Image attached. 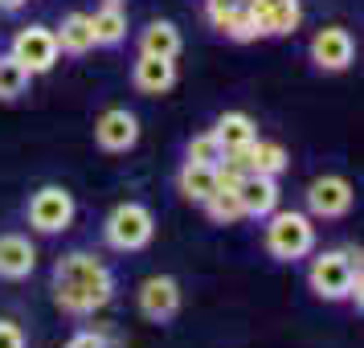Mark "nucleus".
Returning a JSON list of instances; mask_svg holds the SVG:
<instances>
[{
    "label": "nucleus",
    "mask_w": 364,
    "mask_h": 348,
    "mask_svg": "<svg viewBox=\"0 0 364 348\" xmlns=\"http://www.w3.org/2000/svg\"><path fill=\"white\" fill-rule=\"evenodd\" d=\"M111 295H115V279L95 254L74 250V254H66L53 266V299H58L62 312L90 315L95 307H107Z\"/></svg>",
    "instance_id": "nucleus-1"
},
{
    "label": "nucleus",
    "mask_w": 364,
    "mask_h": 348,
    "mask_svg": "<svg viewBox=\"0 0 364 348\" xmlns=\"http://www.w3.org/2000/svg\"><path fill=\"white\" fill-rule=\"evenodd\" d=\"M315 246V226L307 213H270V226H266V250L279 258V263H295V258H307Z\"/></svg>",
    "instance_id": "nucleus-2"
},
{
    "label": "nucleus",
    "mask_w": 364,
    "mask_h": 348,
    "mask_svg": "<svg viewBox=\"0 0 364 348\" xmlns=\"http://www.w3.org/2000/svg\"><path fill=\"white\" fill-rule=\"evenodd\" d=\"M102 233H107V246L115 250H144L151 242V233H156V217H151L148 205L127 201V205H119L115 213L107 217Z\"/></svg>",
    "instance_id": "nucleus-3"
},
{
    "label": "nucleus",
    "mask_w": 364,
    "mask_h": 348,
    "mask_svg": "<svg viewBox=\"0 0 364 348\" xmlns=\"http://www.w3.org/2000/svg\"><path fill=\"white\" fill-rule=\"evenodd\" d=\"M360 266V254L352 250H328L319 254L307 270V283L319 299H348V287H352V270Z\"/></svg>",
    "instance_id": "nucleus-4"
},
{
    "label": "nucleus",
    "mask_w": 364,
    "mask_h": 348,
    "mask_svg": "<svg viewBox=\"0 0 364 348\" xmlns=\"http://www.w3.org/2000/svg\"><path fill=\"white\" fill-rule=\"evenodd\" d=\"M9 53H13L29 74H46V70H53L58 58H62L58 37H53V29H46V25H25V29L13 37V50Z\"/></svg>",
    "instance_id": "nucleus-5"
},
{
    "label": "nucleus",
    "mask_w": 364,
    "mask_h": 348,
    "mask_svg": "<svg viewBox=\"0 0 364 348\" xmlns=\"http://www.w3.org/2000/svg\"><path fill=\"white\" fill-rule=\"evenodd\" d=\"M70 221H74V197L66 189L46 184L41 193H33V201H29V226L33 230L62 233V230H70Z\"/></svg>",
    "instance_id": "nucleus-6"
},
{
    "label": "nucleus",
    "mask_w": 364,
    "mask_h": 348,
    "mask_svg": "<svg viewBox=\"0 0 364 348\" xmlns=\"http://www.w3.org/2000/svg\"><path fill=\"white\" fill-rule=\"evenodd\" d=\"M352 58H356V41H352V33L348 29H340V25H328V29H319V33L311 37V62L319 70H348L352 66Z\"/></svg>",
    "instance_id": "nucleus-7"
},
{
    "label": "nucleus",
    "mask_w": 364,
    "mask_h": 348,
    "mask_svg": "<svg viewBox=\"0 0 364 348\" xmlns=\"http://www.w3.org/2000/svg\"><path fill=\"white\" fill-rule=\"evenodd\" d=\"M250 13L258 21V37H287L303 21L299 0H250Z\"/></svg>",
    "instance_id": "nucleus-8"
},
{
    "label": "nucleus",
    "mask_w": 364,
    "mask_h": 348,
    "mask_svg": "<svg viewBox=\"0 0 364 348\" xmlns=\"http://www.w3.org/2000/svg\"><path fill=\"white\" fill-rule=\"evenodd\" d=\"M307 209H311V217H344L352 209V184L344 176H319V181H311Z\"/></svg>",
    "instance_id": "nucleus-9"
},
{
    "label": "nucleus",
    "mask_w": 364,
    "mask_h": 348,
    "mask_svg": "<svg viewBox=\"0 0 364 348\" xmlns=\"http://www.w3.org/2000/svg\"><path fill=\"white\" fill-rule=\"evenodd\" d=\"M139 312L156 320V324H164L172 315L181 312V287L176 279H168V275H151L144 287H139Z\"/></svg>",
    "instance_id": "nucleus-10"
},
{
    "label": "nucleus",
    "mask_w": 364,
    "mask_h": 348,
    "mask_svg": "<svg viewBox=\"0 0 364 348\" xmlns=\"http://www.w3.org/2000/svg\"><path fill=\"white\" fill-rule=\"evenodd\" d=\"M95 139H99V148H107V152L135 148V139H139V119H135L127 107H111V111L95 123Z\"/></svg>",
    "instance_id": "nucleus-11"
},
{
    "label": "nucleus",
    "mask_w": 364,
    "mask_h": 348,
    "mask_svg": "<svg viewBox=\"0 0 364 348\" xmlns=\"http://www.w3.org/2000/svg\"><path fill=\"white\" fill-rule=\"evenodd\" d=\"M237 201H242L246 217H270L279 209V181L262 176V172H246L237 181Z\"/></svg>",
    "instance_id": "nucleus-12"
},
{
    "label": "nucleus",
    "mask_w": 364,
    "mask_h": 348,
    "mask_svg": "<svg viewBox=\"0 0 364 348\" xmlns=\"http://www.w3.org/2000/svg\"><path fill=\"white\" fill-rule=\"evenodd\" d=\"M37 266V250L21 233H0V279H29Z\"/></svg>",
    "instance_id": "nucleus-13"
},
{
    "label": "nucleus",
    "mask_w": 364,
    "mask_h": 348,
    "mask_svg": "<svg viewBox=\"0 0 364 348\" xmlns=\"http://www.w3.org/2000/svg\"><path fill=\"white\" fill-rule=\"evenodd\" d=\"M132 78H135V90H144V95H164L168 86L176 83V58L139 53V62H135Z\"/></svg>",
    "instance_id": "nucleus-14"
},
{
    "label": "nucleus",
    "mask_w": 364,
    "mask_h": 348,
    "mask_svg": "<svg viewBox=\"0 0 364 348\" xmlns=\"http://www.w3.org/2000/svg\"><path fill=\"white\" fill-rule=\"evenodd\" d=\"M213 135H217V144L225 148V156H230V152H242L246 144H254L258 139V127H254V119L246 111H225V115L217 119Z\"/></svg>",
    "instance_id": "nucleus-15"
},
{
    "label": "nucleus",
    "mask_w": 364,
    "mask_h": 348,
    "mask_svg": "<svg viewBox=\"0 0 364 348\" xmlns=\"http://www.w3.org/2000/svg\"><path fill=\"white\" fill-rule=\"evenodd\" d=\"M58 50L62 53H74V58H82V53L95 50V33H90V13H70L62 21V29H58Z\"/></svg>",
    "instance_id": "nucleus-16"
},
{
    "label": "nucleus",
    "mask_w": 364,
    "mask_h": 348,
    "mask_svg": "<svg viewBox=\"0 0 364 348\" xmlns=\"http://www.w3.org/2000/svg\"><path fill=\"white\" fill-rule=\"evenodd\" d=\"M139 53H156V58H176L181 53V29L172 21H151L144 37H139Z\"/></svg>",
    "instance_id": "nucleus-17"
},
{
    "label": "nucleus",
    "mask_w": 364,
    "mask_h": 348,
    "mask_svg": "<svg viewBox=\"0 0 364 348\" xmlns=\"http://www.w3.org/2000/svg\"><path fill=\"white\" fill-rule=\"evenodd\" d=\"M90 33H95V46H119L127 37V13L119 4H102L90 17Z\"/></svg>",
    "instance_id": "nucleus-18"
},
{
    "label": "nucleus",
    "mask_w": 364,
    "mask_h": 348,
    "mask_svg": "<svg viewBox=\"0 0 364 348\" xmlns=\"http://www.w3.org/2000/svg\"><path fill=\"white\" fill-rule=\"evenodd\" d=\"M181 193L188 201H200V205H205V201L217 193V168L184 160V168H181Z\"/></svg>",
    "instance_id": "nucleus-19"
},
{
    "label": "nucleus",
    "mask_w": 364,
    "mask_h": 348,
    "mask_svg": "<svg viewBox=\"0 0 364 348\" xmlns=\"http://www.w3.org/2000/svg\"><path fill=\"white\" fill-rule=\"evenodd\" d=\"M29 70L21 66L13 53H0V99L9 102V99H21L25 90H29Z\"/></svg>",
    "instance_id": "nucleus-20"
},
{
    "label": "nucleus",
    "mask_w": 364,
    "mask_h": 348,
    "mask_svg": "<svg viewBox=\"0 0 364 348\" xmlns=\"http://www.w3.org/2000/svg\"><path fill=\"white\" fill-rule=\"evenodd\" d=\"M205 209H209V217L213 221H221V226H230V221H242V201H237V189H221L217 184V193L209 201H205Z\"/></svg>",
    "instance_id": "nucleus-21"
},
{
    "label": "nucleus",
    "mask_w": 364,
    "mask_h": 348,
    "mask_svg": "<svg viewBox=\"0 0 364 348\" xmlns=\"http://www.w3.org/2000/svg\"><path fill=\"white\" fill-rule=\"evenodd\" d=\"M188 160H193V164H209V168H217L221 160H225V148L217 144V135H213V132L193 135V144H188Z\"/></svg>",
    "instance_id": "nucleus-22"
},
{
    "label": "nucleus",
    "mask_w": 364,
    "mask_h": 348,
    "mask_svg": "<svg viewBox=\"0 0 364 348\" xmlns=\"http://www.w3.org/2000/svg\"><path fill=\"white\" fill-rule=\"evenodd\" d=\"M225 37H233V41H254V37H258V21H254V13H250V4H242V9L230 17Z\"/></svg>",
    "instance_id": "nucleus-23"
},
{
    "label": "nucleus",
    "mask_w": 364,
    "mask_h": 348,
    "mask_svg": "<svg viewBox=\"0 0 364 348\" xmlns=\"http://www.w3.org/2000/svg\"><path fill=\"white\" fill-rule=\"evenodd\" d=\"M242 4H246V0H209V21H213V25L221 29V33H225L230 17L237 13V9H242Z\"/></svg>",
    "instance_id": "nucleus-24"
},
{
    "label": "nucleus",
    "mask_w": 364,
    "mask_h": 348,
    "mask_svg": "<svg viewBox=\"0 0 364 348\" xmlns=\"http://www.w3.org/2000/svg\"><path fill=\"white\" fill-rule=\"evenodd\" d=\"M0 348H25V332L13 320H0Z\"/></svg>",
    "instance_id": "nucleus-25"
},
{
    "label": "nucleus",
    "mask_w": 364,
    "mask_h": 348,
    "mask_svg": "<svg viewBox=\"0 0 364 348\" xmlns=\"http://www.w3.org/2000/svg\"><path fill=\"white\" fill-rule=\"evenodd\" d=\"M70 348H107V336H99V332H78L70 340Z\"/></svg>",
    "instance_id": "nucleus-26"
},
{
    "label": "nucleus",
    "mask_w": 364,
    "mask_h": 348,
    "mask_svg": "<svg viewBox=\"0 0 364 348\" xmlns=\"http://www.w3.org/2000/svg\"><path fill=\"white\" fill-rule=\"evenodd\" d=\"M25 0H0V13H17Z\"/></svg>",
    "instance_id": "nucleus-27"
},
{
    "label": "nucleus",
    "mask_w": 364,
    "mask_h": 348,
    "mask_svg": "<svg viewBox=\"0 0 364 348\" xmlns=\"http://www.w3.org/2000/svg\"><path fill=\"white\" fill-rule=\"evenodd\" d=\"M107 4H123V0H107Z\"/></svg>",
    "instance_id": "nucleus-28"
},
{
    "label": "nucleus",
    "mask_w": 364,
    "mask_h": 348,
    "mask_svg": "<svg viewBox=\"0 0 364 348\" xmlns=\"http://www.w3.org/2000/svg\"><path fill=\"white\" fill-rule=\"evenodd\" d=\"M246 4H250V0H246Z\"/></svg>",
    "instance_id": "nucleus-29"
}]
</instances>
